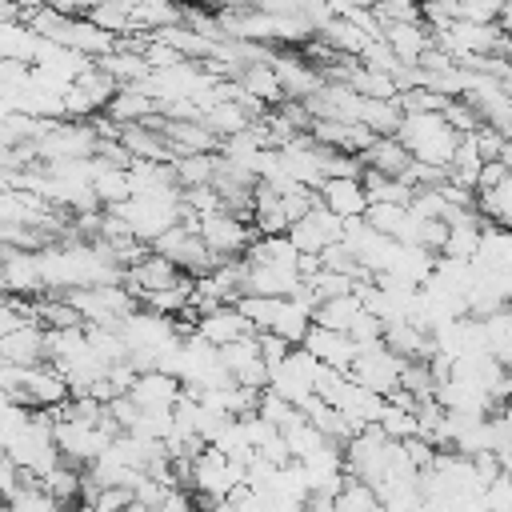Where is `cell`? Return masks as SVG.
Wrapping results in <instances>:
<instances>
[{
	"label": "cell",
	"mask_w": 512,
	"mask_h": 512,
	"mask_svg": "<svg viewBox=\"0 0 512 512\" xmlns=\"http://www.w3.org/2000/svg\"><path fill=\"white\" fill-rule=\"evenodd\" d=\"M396 140L412 152V160L432 164V168H452L460 132L444 120V112H408L396 128Z\"/></svg>",
	"instance_id": "cell-1"
},
{
	"label": "cell",
	"mask_w": 512,
	"mask_h": 512,
	"mask_svg": "<svg viewBox=\"0 0 512 512\" xmlns=\"http://www.w3.org/2000/svg\"><path fill=\"white\" fill-rule=\"evenodd\" d=\"M112 212L128 220V228H132V236L140 244H152L168 228L184 224V188L180 192H168V196H132V200L116 204Z\"/></svg>",
	"instance_id": "cell-2"
},
{
	"label": "cell",
	"mask_w": 512,
	"mask_h": 512,
	"mask_svg": "<svg viewBox=\"0 0 512 512\" xmlns=\"http://www.w3.org/2000/svg\"><path fill=\"white\" fill-rule=\"evenodd\" d=\"M120 436V428L112 420L88 424V420H56V448L60 460H68L72 468L80 464H96V456Z\"/></svg>",
	"instance_id": "cell-3"
},
{
	"label": "cell",
	"mask_w": 512,
	"mask_h": 512,
	"mask_svg": "<svg viewBox=\"0 0 512 512\" xmlns=\"http://www.w3.org/2000/svg\"><path fill=\"white\" fill-rule=\"evenodd\" d=\"M156 256H164V260H172L184 276H192V280H200V276H208L212 268H220V260L208 252V244L200 240V232L196 228H188V224H176V228H168L160 240H152L148 244Z\"/></svg>",
	"instance_id": "cell-4"
},
{
	"label": "cell",
	"mask_w": 512,
	"mask_h": 512,
	"mask_svg": "<svg viewBox=\"0 0 512 512\" xmlns=\"http://www.w3.org/2000/svg\"><path fill=\"white\" fill-rule=\"evenodd\" d=\"M196 232H200V240L208 244V252L224 264V260H240L244 252H248V244L256 240V228H252V220H244V216H236V212H212V216H200L196 220Z\"/></svg>",
	"instance_id": "cell-5"
},
{
	"label": "cell",
	"mask_w": 512,
	"mask_h": 512,
	"mask_svg": "<svg viewBox=\"0 0 512 512\" xmlns=\"http://www.w3.org/2000/svg\"><path fill=\"white\" fill-rule=\"evenodd\" d=\"M316 372H320V360L300 344V348H288V356L268 372V388L300 408L308 396H316Z\"/></svg>",
	"instance_id": "cell-6"
},
{
	"label": "cell",
	"mask_w": 512,
	"mask_h": 512,
	"mask_svg": "<svg viewBox=\"0 0 512 512\" xmlns=\"http://www.w3.org/2000/svg\"><path fill=\"white\" fill-rule=\"evenodd\" d=\"M348 376H352L356 384H364L368 392H376V396H392V392L400 388L404 360H400V356L380 340V344H368V348H360V352H356V360H352Z\"/></svg>",
	"instance_id": "cell-7"
},
{
	"label": "cell",
	"mask_w": 512,
	"mask_h": 512,
	"mask_svg": "<svg viewBox=\"0 0 512 512\" xmlns=\"http://www.w3.org/2000/svg\"><path fill=\"white\" fill-rule=\"evenodd\" d=\"M12 400L24 404V408H32V412H44V408H60V404H68L72 392H68L64 376L44 360V364H36V368H20V372H16Z\"/></svg>",
	"instance_id": "cell-8"
},
{
	"label": "cell",
	"mask_w": 512,
	"mask_h": 512,
	"mask_svg": "<svg viewBox=\"0 0 512 512\" xmlns=\"http://www.w3.org/2000/svg\"><path fill=\"white\" fill-rule=\"evenodd\" d=\"M288 240L300 248V252H312V256H320L328 244H340L344 240V220L340 216H332L320 200L288 228Z\"/></svg>",
	"instance_id": "cell-9"
},
{
	"label": "cell",
	"mask_w": 512,
	"mask_h": 512,
	"mask_svg": "<svg viewBox=\"0 0 512 512\" xmlns=\"http://www.w3.org/2000/svg\"><path fill=\"white\" fill-rule=\"evenodd\" d=\"M220 364H224V372H228L236 384L268 388V364H264V356H260V332L224 344V348H220Z\"/></svg>",
	"instance_id": "cell-10"
},
{
	"label": "cell",
	"mask_w": 512,
	"mask_h": 512,
	"mask_svg": "<svg viewBox=\"0 0 512 512\" xmlns=\"http://www.w3.org/2000/svg\"><path fill=\"white\" fill-rule=\"evenodd\" d=\"M184 280H192V276H184L172 260H164V256H156V252H148L144 260H136V264L124 272V288H128L136 300H144V296H152V292L180 288Z\"/></svg>",
	"instance_id": "cell-11"
},
{
	"label": "cell",
	"mask_w": 512,
	"mask_h": 512,
	"mask_svg": "<svg viewBox=\"0 0 512 512\" xmlns=\"http://www.w3.org/2000/svg\"><path fill=\"white\" fill-rule=\"evenodd\" d=\"M0 288H8L12 296H36V292H44L40 260H36L32 248H8V244H0Z\"/></svg>",
	"instance_id": "cell-12"
},
{
	"label": "cell",
	"mask_w": 512,
	"mask_h": 512,
	"mask_svg": "<svg viewBox=\"0 0 512 512\" xmlns=\"http://www.w3.org/2000/svg\"><path fill=\"white\" fill-rule=\"evenodd\" d=\"M272 72H276V80H280V88H284V100H308V96L324 84V72H320L312 60L292 56V52H276Z\"/></svg>",
	"instance_id": "cell-13"
},
{
	"label": "cell",
	"mask_w": 512,
	"mask_h": 512,
	"mask_svg": "<svg viewBox=\"0 0 512 512\" xmlns=\"http://www.w3.org/2000/svg\"><path fill=\"white\" fill-rule=\"evenodd\" d=\"M304 348H308L324 368H336V372H348L352 360H356V352H360L356 340H352L348 332H332V328H320V324L308 328Z\"/></svg>",
	"instance_id": "cell-14"
},
{
	"label": "cell",
	"mask_w": 512,
	"mask_h": 512,
	"mask_svg": "<svg viewBox=\"0 0 512 512\" xmlns=\"http://www.w3.org/2000/svg\"><path fill=\"white\" fill-rule=\"evenodd\" d=\"M192 332H196V336H204L208 344L224 348V344H232V340H240V336H252L256 328L244 320V312H240L236 304H220V308H212V312L196 316V328H192Z\"/></svg>",
	"instance_id": "cell-15"
},
{
	"label": "cell",
	"mask_w": 512,
	"mask_h": 512,
	"mask_svg": "<svg viewBox=\"0 0 512 512\" xmlns=\"http://www.w3.org/2000/svg\"><path fill=\"white\" fill-rule=\"evenodd\" d=\"M316 196H320V204H324L332 216H340V220H356V216L368 212L364 184L352 180V176H332V180H324Z\"/></svg>",
	"instance_id": "cell-16"
},
{
	"label": "cell",
	"mask_w": 512,
	"mask_h": 512,
	"mask_svg": "<svg viewBox=\"0 0 512 512\" xmlns=\"http://www.w3.org/2000/svg\"><path fill=\"white\" fill-rule=\"evenodd\" d=\"M0 360L4 364H16V368H36L48 360V348H44V328L40 324H20L16 332H8L0 340Z\"/></svg>",
	"instance_id": "cell-17"
},
{
	"label": "cell",
	"mask_w": 512,
	"mask_h": 512,
	"mask_svg": "<svg viewBox=\"0 0 512 512\" xmlns=\"http://www.w3.org/2000/svg\"><path fill=\"white\" fill-rule=\"evenodd\" d=\"M160 132L172 144L176 156H196V152H220V136H212L204 128V120H164L160 116Z\"/></svg>",
	"instance_id": "cell-18"
},
{
	"label": "cell",
	"mask_w": 512,
	"mask_h": 512,
	"mask_svg": "<svg viewBox=\"0 0 512 512\" xmlns=\"http://www.w3.org/2000/svg\"><path fill=\"white\" fill-rule=\"evenodd\" d=\"M128 396L140 408H176L180 396H184V384L176 376H168V372H140Z\"/></svg>",
	"instance_id": "cell-19"
},
{
	"label": "cell",
	"mask_w": 512,
	"mask_h": 512,
	"mask_svg": "<svg viewBox=\"0 0 512 512\" xmlns=\"http://www.w3.org/2000/svg\"><path fill=\"white\" fill-rule=\"evenodd\" d=\"M380 28H384V40H388V48L396 52L400 64H416L432 48V28L424 20H412V24H380Z\"/></svg>",
	"instance_id": "cell-20"
},
{
	"label": "cell",
	"mask_w": 512,
	"mask_h": 512,
	"mask_svg": "<svg viewBox=\"0 0 512 512\" xmlns=\"http://www.w3.org/2000/svg\"><path fill=\"white\" fill-rule=\"evenodd\" d=\"M316 40H324L332 52H340V56H352V60H360L364 56V48L376 40V36H368L356 20H348V16H332L320 32H316Z\"/></svg>",
	"instance_id": "cell-21"
},
{
	"label": "cell",
	"mask_w": 512,
	"mask_h": 512,
	"mask_svg": "<svg viewBox=\"0 0 512 512\" xmlns=\"http://www.w3.org/2000/svg\"><path fill=\"white\" fill-rule=\"evenodd\" d=\"M360 160H364V168H372V172H384V176H404L408 172V164H412V152L396 140V136H376L364 152H360Z\"/></svg>",
	"instance_id": "cell-22"
},
{
	"label": "cell",
	"mask_w": 512,
	"mask_h": 512,
	"mask_svg": "<svg viewBox=\"0 0 512 512\" xmlns=\"http://www.w3.org/2000/svg\"><path fill=\"white\" fill-rule=\"evenodd\" d=\"M480 272H512V228L504 224H484L480 252L472 260Z\"/></svg>",
	"instance_id": "cell-23"
},
{
	"label": "cell",
	"mask_w": 512,
	"mask_h": 512,
	"mask_svg": "<svg viewBox=\"0 0 512 512\" xmlns=\"http://www.w3.org/2000/svg\"><path fill=\"white\" fill-rule=\"evenodd\" d=\"M104 116L116 120V124H144V120L156 116V100H152L140 84H128V88H120V92L108 100Z\"/></svg>",
	"instance_id": "cell-24"
},
{
	"label": "cell",
	"mask_w": 512,
	"mask_h": 512,
	"mask_svg": "<svg viewBox=\"0 0 512 512\" xmlns=\"http://www.w3.org/2000/svg\"><path fill=\"white\" fill-rule=\"evenodd\" d=\"M120 88H128V84H140L144 76H148V60H144V52L140 48H132L128 40H120V48L116 52H108L104 60H96Z\"/></svg>",
	"instance_id": "cell-25"
},
{
	"label": "cell",
	"mask_w": 512,
	"mask_h": 512,
	"mask_svg": "<svg viewBox=\"0 0 512 512\" xmlns=\"http://www.w3.org/2000/svg\"><path fill=\"white\" fill-rule=\"evenodd\" d=\"M184 24V4L180 0H136L132 4V28L136 32H160Z\"/></svg>",
	"instance_id": "cell-26"
},
{
	"label": "cell",
	"mask_w": 512,
	"mask_h": 512,
	"mask_svg": "<svg viewBox=\"0 0 512 512\" xmlns=\"http://www.w3.org/2000/svg\"><path fill=\"white\" fill-rule=\"evenodd\" d=\"M244 260H248V264H272V268H292V272H296L300 248H296V244L288 240V232H284V236H256V240L248 244Z\"/></svg>",
	"instance_id": "cell-27"
},
{
	"label": "cell",
	"mask_w": 512,
	"mask_h": 512,
	"mask_svg": "<svg viewBox=\"0 0 512 512\" xmlns=\"http://www.w3.org/2000/svg\"><path fill=\"white\" fill-rule=\"evenodd\" d=\"M40 48V36L24 24V20H4L0 24V60H16V64H32Z\"/></svg>",
	"instance_id": "cell-28"
},
{
	"label": "cell",
	"mask_w": 512,
	"mask_h": 512,
	"mask_svg": "<svg viewBox=\"0 0 512 512\" xmlns=\"http://www.w3.org/2000/svg\"><path fill=\"white\" fill-rule=\"evenodd\" d=\"M200 120H204V128H208L212 136H220V140H228V136H236V132H248V128H252V116H248L236 100H216Z\"/></svg>",
	"instance_id": "cell-29"
},
{
	"label": "cell",
	"mask_w": 512,
	"mask_h": 512,
	"mask_svg": "<svg viewBox=\"0 0 512 512\" xmlns=\"http://www.w3.org/2000/svg\"><path fill=\"white\" fill-rule=\"evenodd\" d=\"M360 184H364L368 204H412V196H416V188H408L404 180L384 176V172H372V168H364Z\"/></svg>",
	"instance_id": "cell-30"
},
{
	"label": "cell",
	"mask_w": 512,
	"mask_h": 512,
	"mask_svg": "<svg viewBox=\"0 0 512 512\" xmlns=\"http://www.w3.org/2000/svg\"><path fill=\"white\" fill-rule=\"evenodd\" d=\"M364 312V304H360V296L356 292H348V296H336V300H324V304H316V312H312V324H320V328H332V332H348L352 328V320Z\"/></svg>",
	"instance_id": "cell-31"
},
{
	"label": "cell",
	"mask_w": 512,
	"mask_h": 512,
	"mask_svg": "<svg viewBox=\"0 0 512 512\" xmlns=\"http://www.w3.org/2000/svg\"><path fill=\"white\" fill-rule=\"evenodd\" d=\"M236 80H240V84H244V92H248V96H256L260 104H268V108H280V104H284V88H280V80H276L272 64H252V68H244Z\"/></svg>",
	"instance_id": "cell-32"
},
{
	"label": "cell",
	"mask_w": 512,
	"mask_h": 512,
	"mask_svg": "<svg viewBox=\"0 0 512 512\" xmlns=\"http://www.w3.org/2000/svg\"><path fill=\"white\" fill-rule=\"evenodd\" d=\"M404 112L396 100H364L360 104V124L372 132V136H396Z\"/></svg>",
	"instance_id": "cell-33"
},
{
	"label": "cell",
	"mask_w": 512,
	"mask_h": 512,
	"mask_svg": "<svg viewBox=\"0 0 512 512\" xmlns=\"http://www.w3.org/2000/svg\"><path fill=\"white\" fill-rule=\"evenodd\" d=\"M172 176L180 188H200L212 184L216 176V152H196V156H176L172 160Z\"/></svg>",
	"instance_id": "cell-34"
},
{
	"label": "cell",
	"mask_w": 512,
	"mask_h": 512,
	"mask_svg": "<svg viewBox=\"0 0 512 512\" xmlns=\"http://www.w3.org/2000/svg\"><path fill=\"white\" fill-rule=\"evenodd\" d=\"M8 508H12V512H64V504L52 500V496L40 488V480H32V476H20L16 492L8 496Z\"/></svg>",
	"instance_id": "cell-35"
},
{
	"label": "cell",
	"mask_w": 512,
	"mask_h": 512,
	"mask_svg": "<svg viewBox=\"0 0 512 512\" xmlns=\"http://www.w3.org/2000/svg\"><path fill=\"white\" fill-rule=\"evenodd\" d=\"M476 212L488 220V224H504L512 228V176L488 192H476Z\"/></svg>",
	"instance_id": "cell-36"
},
{
	"label": "cell",
	"mask_w": 512,
	"mask_h": 512,
	"mask_svg": "<svg viewBox=\"0 0 512 512\" xmlns=\"http://www.w3.org/2000/svg\"><path fill=\"white\" fill-rule=\"evenodd\" d=\"M380 508H384L380 492L372 484L356 480V476H348L344 488L336 492V512H380Z\"/></svg>",
	"instance_id": "cell-37"
},
{
	"label": "cell",
	"mask_w": 512,
	"mask_h": 512,
	"mask_svg": "<svg viewBox=\"0 0 512 512\" xmlns=\"http://www.w3.org/2000/svg\"><path fill=\"white\" fill-rule=\"evenodd\" d=\"M80 476H84V472H76L68 460H60L56 468H48V472L40 476V488H44L52 500L68 504V500H76V496H80Z\"/></svg>",
	"instance_id": "cell-38"
},
{
	"label": "cell",
	"mask_w": 512,
	"mask_h": 512,
	"mask_svg": "<svg viewBox=\"0 0 512 512\" xmlns=\"http://www.w3.org/2000/svg\"><path fill=\"white\" fill-rule=\"evenodd\" d=\"M380 432L388 436V440H412L416 432H420V424H416V412L412 408H400V404H392V400H384V408H380Z\"/></svg>",
	"instance_id": "cell-39"
},
{
	"label": "cell",
	"mask_w": 512,
	"mask_h": 512,
	"mask_svg": "<svg viewBox=\"0 0 512 512\" xmlns=\"http://www.w3.org/2000/svg\"><path fill=\"white\" fill-rule=\"evenodd\" d=\"M212 212H224V196L212 188V184H200V188H184V216H212Z\"/></svg>",
	"instance_id": "cell-40"
},
{
	"label": "cell",
	"mask_w": 512,
	"mask_h": 512,
	"mask_svg": "<svg viewBox=\"0 0 512 512\" xmlns=\"http://www.w3.org/2000/svg\"><path fill=\"white\" fill-rule=\"evenodd\" d=\"M256 416H264V420L276 424V428H288V424L300 416V408L288 404L284 396H276L272 388H264V392H260V404H256Z\"/></svg>",
	"instance_id": "cell-41"
},
{
	"label": "cell",
	"mask_w": 512,
	"mask_h": 512,
	"mask_svg": "<svg viewBox=\"0 0 512 512\" xmlns=\"http://www.w3.org/2000/svg\"><path fill=\"white\" fill-rule=\"evenodd\" d=\"M372 12L380 24H412L420 20V0H380Z\"/></svg>",
	"instance_id": "cell-42"
},
{
	"label": "cell",
	"mask_w": 512,
	"mask_h": 512,
	"mask_svg": "<svg viewBox=\"0 0 512 512\" xmlns=\"http://www.w3.org/2000/svg\"><path fill=\"white\" fill-rule=\"evenodd\" d=\"M360 64H364V68H372V72H388V76L400 68V60H396V52L388 48V40H384V36H380V40H372V44L364 48Z\"/></svg>",
	"instance_id": "cell-43"
},
{
	"label": "cell",
	"mask_w": 512,
	"mask_h": 512,
	"mask_svg": "<svg viewBox=\"0 0 512 512\" xmlns=\"http://www.w3.org/2000/svg\"><path fill=\"white\" fill-rule=\"evenodd\" d=\"M484 508L488 512H512V480L508 476H496L484 488Z\"/></svg>",
	"instance_id": "cell-44"
},
{
	"label": "cell",
	"mask_w": 512,
	"mask_h": 512,
	"mask_svg": "<svg viewBox=\"0 0 512 512\" xmlns=\"http://www.w3.org/2000/svg\"><path fill=\"white\" fill-rule=\"evenodd\" d=\"M512 172L504 168V160H484V168H480V184H476V192H488V188H496V184H504Z\"/></svg>",
	"instance_id": "cell-45"
},
{
	"label": "cell",
	"mask_w": 512,
	"mask_h": 512,
	"mask_svg": "<svg viewBox=\"0 0 512 512\" xmlns=\"http://www.w3.org/2000/svg\"><path fill=\"white\" fill-rule=\"evenodd\" d=\"M380 0H328L332 16H352V12H372Z\"/></svg>",
	"instance_id": "cell-46"
},
{
	"label": "cell",
	"mask_w": 512,
	"mask_h": 512,
	"mask_svg": "<svg viewBox=\"0 0 512 512\" xmlns=\"http://www.w3.org/2000/svg\"><path fill=\"white\" fill-rule=\"evenodd\" d=\"M488 128H492V132H500V140H512V100H508V104L488 120Z\"/></svg>",
	"instance_id": "cell-47"
},
{
	"label": "cell",
	"mask_w": 512,
	"mask_h": 512,
	"mask_svg": "<svg viewBox=\"0 0 512 512\" xmlns=\"http://www.w3.org/2000/svg\"><path fill=\"white\" fill-rule=\"evenodd\" d=\"M12 4H16V8H20V16H24V12H36V8H48L52 0H12Z\"/></svg>",
	"instance_id": "cell-48"
},
{
	"label": "cell",
	"mask_w": 512,
	"mask_h": 512,
	"mask_svg": "<svg viewBox=\"0 0 512 512\" xmlns=\"http://www.w3.org/2000/svg\"><path fill=\"white\" fill-rule=\"evenodd\" d=\"M496 456H500V472L512 480V448H504V452H496Z\"/></svg>",
	"instance_id": "cell-49"
},
{
	"label": "cell",
	"mask_w": 512,
	"mask_h": 512,
	"mask_svg": "<svg viewBox=\"0 0 512 512\" xmlns=\"http://www.w3.org/2000/svg\"><path fill=\"white\" fill-rule=\"evenodd\" d=\"M500 160H504V168L512 172V140H504V148H500Z\"/></svg>",
	"instance_id": "cell-50"
},
{
	"label": "cell",
	"mask_w": 512,
	"mask_h": 512,
	"mask_svg": "<svg viewBox=\"0 0 512 512\" xmlns=\"http://www.w3.org/2000/svg\"><path fill=\"white\" fill-rule=\"evenodd\" d=\"M128 512H164V508H148V504H128Z\"/></svg>",
	"instance_id": "cell-51"
},
{
	"label": "cell",
	"mask_w": 512,
	"mask_h": 512,
	"mask_svg": "<svg viewBox=\"0 0 512 512\" xmlns=\"http://www.w3.org/2000/svg\"><path fill=\"white\" fill-rule=\"evenodd\" d=\"M504 56H508V60H512V36H508V48H504Z\"/></svg>",
	"instance_id": "cell-52"
},
{
	"label": "cell",
	"mask_w": 512,
	"mask_h": 512,
	"mask_svg": "<svg viewBox=\"0 0 512 512\" xmlns=\"http://www.w3.org/2000/svg\"><path fill=\"white\" fill-rule=\"evenodd\" d=\"M128 4H136V0H128Z\"/></svg>",
	"instance_id": "cell-53"
}]
</instances>
